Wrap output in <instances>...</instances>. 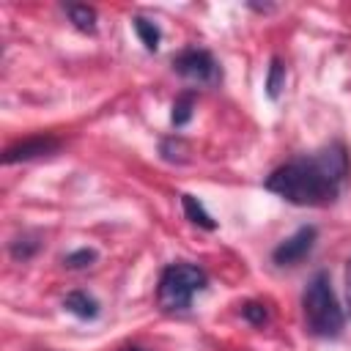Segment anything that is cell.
<instances>
[{
    "label": "cell",
    "mask_w": 351,
    "mask_h": 351,
    "mask_svg": "<svg viewBox=\"0 0 351 351\" xmlns=\"http://www.w3.org/2000/svg\"><path fill=\"white\" fill-rule=\"evenodd\" d=\"M99 261V252L93 250V247H80V250H74V252H69L66 258H63V266L66 269H88V266H93Z\"/></svg>",
    "instance_id": "5bb4252c"
},
{
    "label": "cell",
    "mask_w": 351,
    "mask_h": 351,
    "mask_svg": "<svg viewBox=\"0 0 351 351\" xmlns=\"http://www.w3.org/2000/svg\"><path fill=\"white\" fill-rule=\"evenodd\" d=\"M38 250H41V236L38 233H22L8 247V252H11L14 261H30Z\"/></svg>",
    "instance_id": "8fae6325"
},
{
    "label": "cell",
    "mask_w": 351,
    "mask_h": 351,
    "mask_svg": "<svg viewBox=\"0 0 351 351\" xmlns=\"http://www.w3.org/2000/svg\"><path fill=\"white\" fill-rule=\"evenodd\" d=\"M346 302H348V313H351V258L346 263Z\"/></svg>",
    "instance_id": "2e32d148"
},
{
    "label": "cell",
    "mask_w": 351,
    "mask_h": 351,
    "mask_svg": "<svg viewBox=\"0 0 351 351\" xmlns=\"http://www.w3.org/2000/svg\"><path fill=\"white\" fill-rule=\"evenodd\" d=\"M348 181V151L329 143L313 154H302L263 181V186L293 206H332Z\"/></svg>",
    "instance_id": "6da1fadb"
},
{
    "label": "cell",
    "mask_w": 351,
    "mask_h": 351,
    "mask_svg": "<svg viewBox=\"0 0 351 351\" xmlns=\"http://www.w3.org/2000/svg\"><path fill=\"white\" fill-rule=\"evenodd\" d=\"M132 27H134V33L140 36V44H143L148 52H156V49H159L162 30H159L156 22H151V19H145V16H134V19H132Z\"/></svg>",
    "instance_id": "30bf717a"
},
{
    "label": "cell",
    "mask_w": 351,
    "mask_h": 351,
    "mask_svg": "<svg viewBox=\"0 0 351 351\" xmlns=\"http://www.w3.org/2000/svg\"><path fill=\"white\" fill-rule=\"evenodd\" d=\"M282 88H285V66H282V60L274 55V58L269 60V74H266V96H269L271 101H277Z\"/></svg>",
    "instance_id": "7c38bea8"
},
{
    "label": "cell",
    "mask_w": 351,
    "mask_h": 351,
    "mask_svg": "<svg viewBox=\"0 0 351 351\" xmlns=\"http://www.w3.org/2000/svg\"><path fill=\"white\" fill-rule=\"evenodd\" d=\"M315 239H318L315 225H302L293 236H288L285 241H280V244L274 247L271 261H274L277 266H296V263H302V261L313 252Z\"/></svg>",
    "instance_id": "5b68a950"
},
{
    "label": "cell",
    "mask_w": 351,
    "mask_h": 351,
    "mask_svg": "<svg viewBox=\"0 0 351 351\" xmlns=\"http://www.w3.org/2000/svg\"><path fill=\"white\" fill-rule=\"evenodd\" d=\"M63 307L69 313H74L77 318H82V321H93L99 315V302L88 291H69L66 299H63Z\"/></svg>",
    "instance_id": "52a82bcc"
},
{
    "label": "cell",
    "mask_w": 351,
    "mask_h": 351,
    "mask_svg": "<svg viewBox=\"0 0 351 351\" xmlns=\"http://www.w3.org/2000/svg\"><path fill=\"white\" fill-rule=\"evenodd\" d=\"M63 11H66V16L71 19V25L77 30H82V33H93L96 30V11L90 5H85V3H66Z\"/></svg>",
    "instance_id": "9c48e42d"
},
{
    "label": "cell",
    "mask_w": 351,
    "mask_h": 351,
    "mask_svg": "<svg viewBox=\"0 0 351 351\" xmlns=\"http://www.w3.org/2000/svg\"><path fill=\"white\" fill-rule=\"evenodd\" d=\"M304 326L315 337H337L343 332V310L332 291V280L326 271H315L302 293Z\"/></svg>",
    "instance_id": "7a4b0ae2"
},
{
    "label": "cell",
    "mask_w": 351,
    "mask_h": 351,
    "mask_svg": "<svg viewBox=\"0 0 351 351\" xmlns=\"http://www.w3.org/2000/svg\"><path fill=\"white\" fill-rule=\"evenodd\" d=\"M241 315H244V321H250L252 326H263V324L269 321V310H266V304H261V302H247V304L241 307Z\"/></svg>",
    "instance_id": "9a60e30c"
},
{
    "label": "cell",
    "mask_w": 351,
    "mask_h": 351,
    "mask_svg": "<svg viewBox=\"0 0 351 351\" xmlns=\"http://www.w3.org/2000/svg\"><path fill=\"white\" fill-rule=\"evenodd\" d=\"M58 151H60V140L55 134H33V137H25V140L8 145L3 151V162L5 165L33 162V159H41V156H49V154H58Z\"/></svg>",
    "instance_id": "8992f818"
},
{
    "label": "cell",
    "mask_w": 351,
    "mask_h": 351,
    "mask_svg": "<svg viewBox=\"0 0 351 351\" xmlns=\"http://www.w3.org/2000/svg\"><path fill=\"white\" fill-rule=\"evenodd\" d=\"M181 208H184V214H186V219H189L192 225H197V228H203V230H214V228H217L214 217L206 211V206H203L195 195L184 192V195H181Z\"/></svg>",
    "instance_id": "ba28073f"
},
{
    "label": "cell",
    "mask_w": 351,
    "mask_h": 351,
    "mask_svg": "<svg viewBox=\"0 0 351 351\" xmlns=\"http://www.w3.org/2000/svg\"><path fill=\"white\" fill-rule=\"evenodd\" d=\"M121 351H148V348H143V346H123Z\"/></svg>",
    "instance_id": "e0dca14e"
},
{
    "label": "cell",
    "mask_w": 351,
    "mask_h": 351,
    "mask_svg": "<svg viewBox=\"0 0 351 351\" xmlns=\"http://www.w3.org/2000/svg\"><path fill=\"white\" fill-rule=\"evenodd\" d=\"M192 110H195V93H192V90H184V93L173 101V112H170L173 126H186V123L192 121Z\"/></svg>",
    "instance_id": "4fadbf2b"
},
{
    "label": "cell",
    "mask_w": 351,
    "mask_h": 351,
    "mask_svg": "<svg viewBox=\"0 0 351 351\" xmlns=\"http://www.w3.org/2000/svg\"><path fill=\"white\" fill-rule=\"evenodd\" d=\"M208 282L206 271L195 263H170L162 269L156 285V302L165 313H181L192 304V296Z\"/></svg>",
    "instance_id": "3957f363"
},
{
    "label": "cell",
    "mask_w": 351,
    "mask_h": 351,
    "mask_svg": "<svg viewBox=\"0 0 351 351\" xmlns=\"http://www.w3.org/2000/svg\"><path fill=\"white\" fill-rule=\"evenodd\" d=\"M173 71L181 74L189 82L197 85H211L219 80V66L214 60V55L203 47H186L173 58Z\"/></svg>",
    "instance_id": "277c9868"
}]
</instances>
